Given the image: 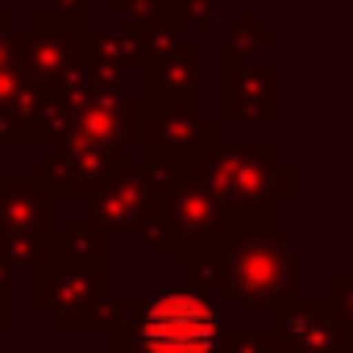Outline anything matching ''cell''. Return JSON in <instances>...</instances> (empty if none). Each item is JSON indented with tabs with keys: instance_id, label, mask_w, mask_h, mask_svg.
Segmentation results:
<instances>
[{
	"instance_id": "1",
	"label": "cell",
	"mask_w": 353,
	"mask_h": 353,
	"mask_svg": "<svg viewBox=\"0 0 353 353\" xmlns=\"http://www.w3.org/2000/svg\"><path fill=\"white\" fill-rule=\"evenodd\" d=\"M221 320L200 295H158L141 324L145 353H208Z\"/></svg>"
}]
</instances>
